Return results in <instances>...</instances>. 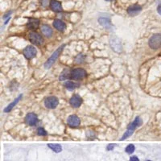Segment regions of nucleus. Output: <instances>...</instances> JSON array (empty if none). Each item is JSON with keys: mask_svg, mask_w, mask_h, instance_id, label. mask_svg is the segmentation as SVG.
Here are the masks:
<instances>
[{"mask_svg": "<svg viewBox=\"0 0 161 161\" xmlns=\"http://www.w3.org/2000/svg\"><path fill=\"white\" fill-rule=\"evenodd\" d=\"M64 47H65V45L63 44L62 46L59 47L57 50L55 51V52L52 53V55L50 57H49V58H48V60L47 61V62L44 64V67L46 68V69H49V68H50L51 66L53 65V63L57 61V59L58 58L59 56H60V54H61V52H62Z\"/></svg>", "mask_w": 161, "mask_h": 161, "instance_id": "obj_1", "label": "nucleus"}, {"mask_svg": "<svg viewBox=\"0 0 161 161\" xmlns=\"http://www.w3.org/2000/svg\"><path fill=\"white\" fill-rule=\"evenodd\" d=\"M149 46L152 49L161 48V34H155L149 40Z\"/></svg>", "mask_w": 161, "mask_h": 161, "instance_id": "obj_2", "label": "nucleus"}, {"mask_svg": "<svg viewBox=\"0 0 161 161\" xmlns=\"http://www.w3.org/2000/svg\"><path fill=\"white\" fill-rule=\"evenodd\" d=\"M86 72L83 69H75L70 72V78L74 80H80L86 77Z\"/></svg>", "mask_w": 161, "mask_h": 161, "instance_id": "obj_3", "label": "nucleus"}, {"mask_svg": "<svg viewBox=\"0 0 161 161\" xmlns=\"http://www.w3.org/2000/svg\"><path fill=\"white\" fill-rule=\"evenodd\" d=\"M59 103V100L57 97L51 96L48 97L44 101V105L48 109H55Z\"/></svg>", "mask_w": 161, "mask_h": 161, "instance_id": "obj_4", "label": "nucleus"}, {"mask_svg": "<svg viewBox=\"0 0 161 161\" xmlns=\"http://www.w3.org/2000/svg\"><path fill=\"white\" fill-rule=\"evenodd\" d=\"M29 40L32 44H36V45H41L43 44V41H44L41 36H40L36 32H31L29 34Z\"/></svg>", "mask_w": 161, "mask_h": 161, "instance_id": "obj_5", "label": "nucleus"}, {"mask_svg": "<svg viewBox=\"0 0 161 161\" xmlns=\"http://www.w3.org/2000/svg\"><path fill=\"white\" fill-rule=\"evenodd\" d=\"M36 49L33 46H27L23 50V55L27 59H31L36 57Z\"/></svg>", "mask_w": 161, "mask_h": 161, "instance_id": "obj_6", "label": "nucleus"}, {"mask_svg": "<svg viewBox=\"0 0 161 161\" xmlns=\"http://www.w3.org/2000/svg\"><path fill=\"white\" fill-rule=\"evenodd\" d=\"M141 10H142V8H141V6L139 5L135 4L128 7L127 13L131 16H135L140 12Z\"/></svg>", "mask_w": 161, "mask_h": 161, "instance_id": "obj_7", "label": "nucleus"}, {"mask_svg": "<svg viewBox=\"0 0 161 161\" xmlns=\"http://www.w3.org/2000/svg\"><path fill=\"white\" fill-rule=\"evenodd\" d=\"M26 123L29 126H35L38 122V119L36 115L34 113H29L27 114V116L25 118Z\"/></svg>", "mask_w": 161, "mask_h": 161, "instance_id": "obj_8", "label": "nucleus"}, {"mask_svg": "<svg viewBox=\"0 0 161 161\" xmlns=\"http://www.w3.org/2000/svg\"><path fill=\"white\" fill-rule=\"evenodd\" d=\"M68 124L71 127H77L80 125V119L77 115H70L68 118Z\"/></svg>", "mask_w": 161, "mask_h": 161, "instance_id": "obj_9", "label": "nucleus"}, {"mask_svg": "<svg viewBox=\"0 0 161 161\" xmlns=\"http://www.w3.org/2000/svg\"><path fill=\"white\" fill-rule=\"evenodd\" d=\"M82 103V98L78 95H74L70 99V105H71L72 107H76V108H78L79 107Z\"/></svg>", "mask_w": 161, "mask_h": 161, "instance_id": "obj_10", "label": "nucleus"}, {"mask_svg": "<svg viewBox=\"0 0 161 161\" xmlns=\"http://www.w3.org/2000/svg\"><path fill=\"white\" fill-rule=\"evenodd\" d=\"M50 7L55 12H61L62 10L61 2H58L57 0H52L50 2Z\"/></svg>", "mask_w": 161, "mask_h": 161, "instance_id": "obj_11", "label": "nucleus"}, {"mask_svg": "<svg viewBox=\"0 0 161 161\" xmlns=\"http://www.w3.org/2000/svg\"><path fill=\"white\" fill-rule=\"evenodd\" d=\"M53 26L55 27V28H57L58 31H63L65 29V27H66V25H65V23L63 22V21L60 20V19H56L53 22Z\"/></svg>", "mask_w": 161, "mask_h": 161, "instance_id": "obj_12", "label": "nucleus"}, {"mask_svg": "<svg viewBox=\"0 0 161 161\" xmlns=\"http://www.w3.org/2000/svg\"><path fill=\"white\" fill-rule=\"evenodd\" d=\"M141 124H142V120H141L140 118L137 117L135 119V121L133 122L129 127H128V130L135 131V129L137 127H139Z\"/></svg>", "mask_w": 161, "mask_h": 161, "instance_id": "obj_13", "label": "nucleus"}, {"mask_svg": "<svg viewBox=\"0 0 161 161\" xmlns=\"http://www.w3.org/2000/svg\"><path fill=\"white\" fill-rule=\"evenodd\" d=\"M39 24H40V22H39V20L38 19H29V22H28V23H27V27H29L30 29H36L38 27V26H39Z\"/></svg>", "mask_w": 161, "mask_h": 161, "instance_id": "obj_14", "label": "nucleus"}, {"mask_svg": "<svg viewBox=\"0 0 161 161\" xmlns=\"http://www.w3.org/2000/svg\"><path fill=\"white\" fill-rule=\"evenodd\" d=\"M42 33L44 34V36L47 37H50L52 34V30L51 29L50 27H48V25H43L41 27Z\"/></svg>", "mask_w": 161, "mask_h": 161, "instance_id": "obj_15", "label": "nucleus"}, {"mask_svg": "<svg viewBox=\"0 0 161 161\" xmlns=\"http://www.w3.org/2000/svg\"><path fill=\"white\" fill-rule=\"evenodd\" d=\"M65 86L66 87L67 90H73L75 88H77V87H78V86H79V84L74 83V82H67L65 83Z\"/></svg>", "mask_w": 161, "mask_h": 161, "instance_id": "obj_16", "label": "nucleus"}, {"mask_svg": "<svg viewBox=\"0 0 161 161\" xmlns=\"http://www.w3.org/2000/svg\"><path fill=\"white\" fill-rule=\"evenodd\" d=\"M48 147H50L52 151H55V152H57V153L61 152V150H62V147H61V146L59 144H52V143H50V144H48Z\"/></svg>", "mask_w": 161, "mask_h": 161, "instance_id": "obj_17", "label": "nucleus"}, {"mask_svg": "<svg viewBox=\"0 0 161 161\" xmlns=\"http://www.w3.org/2000/svg\"><path fill=\"white\" fill-rule=\"evenodd\" d=\"M21 98H22V96H21V95H20V96H19V98H18V99H15V101H14V102H13V103H11V104L8 105V107H6V109H5V110H4V111H5V112H9V111H10V110L12 109L13 107H15V105H16V104H17V103H19V99H21Z\"/></svg>", "mask_w": 161, "mask_h": 161, "instance_id": "obj_18", "label": "nucleus"}, {"mask_svg": "<svg viewBox=\"0 0 161 161\" xmlns=\"http://www.w3.org/2000/svg\"><path fill=\"white\" fill-rule=\"evenodd\" d=\"M135 151V146L132 144L128 145L127 147H126V151L128 153V154H131V153L134 152Z\"/></svg>", "mask_w": 161, "mask_h": 161, "instance_id": "obj_19", "label": "nucleus"}, {"mask_svg": "<svg viewBox=\"0 0 161 161\" xmlns=\"http://www.w3.org/2000/svg\"><path fill=\"white\" fill-rule=\"evenodd\" d=\"M133 131H134L128 130V129H127V132H126L125 134L123 135V138H122V140H123V139H125L126 138H127V137H129V136L133 134Z\"/></svg>", "mask_w": 161, "mask_h": 161, "instance_id": "obj_20", "label": "nucleus"}, {"mask_svg": "<svg viewBox=\"0 0 161 161\" xmlns=\"http://www.w3.org/2000/svg\"><path fill=\"white\" fill-rule=\"evenodd\" d=\"M37 132H38V135H47V132L44 131V129H43V128H41V127L38 128Z\"/></svg>", "mask_w": 161, "mask_h": 161, "instance_id": "obj_21", "label": "nucleus"}, {"mask_svg": "<svg viewBox=\"0 0 161 161\" xmlns=\"http://www.w3.org/2000/svg\"><path fill=\"white\" fill-rule=\"evenodd\" d=\"M129 161H139V158L137 156H131Z\"/></svg>", "mask_w": 161, "mask_h": 161, "instance_id": "obj_22", "label": "nucleus"}, {"mask_svg": "<svg viewBox=\"0 0 161 161\" xmlns=\"http://www.w3.org/2000/svg\"><path fill=\"white\" fill-rule=\"evenodd\" d=\"M114 147H115V146H114L113 144H110L109 146L107 147V150H108V151H111V150H113Z\"/></svg>", "mask_w": 161, "mask_h": 161, "instance_id": "obj_23", "label": "nucleus"}, {"mask_svg": "<svg viewBox=\"0 0 161 161\" xmlns=\"http://www.w3.org/2000/svg\"><path fill=\"white\" fill-rule=\"evenodd\" d=\"M157 10H158V13H159V15H161V2L159 4L158 7H157Z\"/></svg>", "mask_w": 161, "mask_h": 161, "instance_id": "obj_24", "label": "nucleus"}, {"mask_svg": "<svg viewBox=\"0 0 161 161\" xmlns=\"http://www.w3.org/2000/svg\"><path fill=\"white\" fill-rule=\"evenodd\" d=\"M106 1H112V0H106Z\"/></svg>", "mask_w": 161, "mask_h": 161, "instance_id": "obj_25", "label": "nucleus"}, {"mask_svg": "<svg viewBox=\"0 0 161 161\" xmlns=\"http://www.w3.org/2000/svg\"><path fill=\"white\" fill-rule=\"evenodd\" d=\"M147 161H151V160H147Z\"/></svg>", "mask_w": 161, "mask_h": 161, "instance_id": "obj_26", "label": "nucleus"}]
</instances>
